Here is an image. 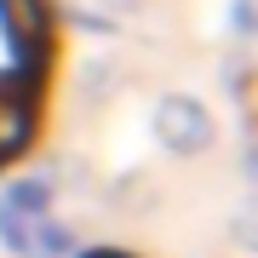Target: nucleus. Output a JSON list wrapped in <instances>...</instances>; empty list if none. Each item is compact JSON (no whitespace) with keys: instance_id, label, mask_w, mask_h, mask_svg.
Returning <instances> with one entry per match:
<instances>
[{"instance_id":"1","label":"nucleus","mask_w":258,"mask_h":258,"mask_svg":"<svg viewBox=\"0 0 258 258\" xmlns=\"http://www.w3.org/2000/svg\"><path fill=\"white\" fill-rule=\"evenodd\" d=\"M57 35L40 0H0V161L35 144L52 103Z\"/></svg>"}]
</instances>
